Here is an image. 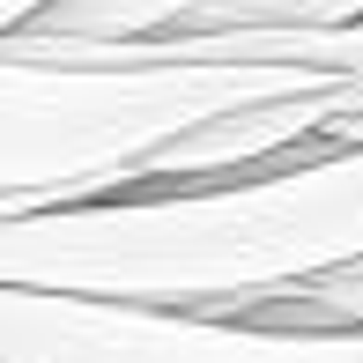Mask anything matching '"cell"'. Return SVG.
<instances>
[{"label":"cell","mask_w":363,"mask_h":363,"mask_svg":"<svg viewBox=\"0 0 363 363\" xmlns=\"http://www.w3.org/2000/svg\"><path fill=\"white\" fill-rule=\"evenodd\" d=\"M363 267V148L326 134L238 186L0 223V289L252 319Z\"/></svg>","instance_id":"6da1fadb"},{"label":"cell","mask_w":363,"mask_h":363,"mask_svg":"<svg viewBox=\"0 0 363 363\" xmlns=\"http://www.w3.org/2000/svg\"><path fill=\"white\" fill-rule=\"evenodd\" d=\"M341 89L304 67H23L0 60V223L104 208L186 134L252 104Z\"/></svg>","instance_id":"7a4b0ae2"},{"label":"cell","mask_w":363,"mask_h":363,"mask_svg":"<svg viewBox=\"0 0 363 363\" xmlns=\"http://www.w3.org/2000/svg\"><path fill=\"white\" fill-rule=\"evenodd\" d=\"M0 363H363V334H274L201 311L0 289Z\"/></svg>","instance_id":"3957f363"},{"label":"cell","mask_w":363,"mask_h":363,"mask_svg":"<svg viewBox=\"0 0 363 363\" xmlns=\"http://www.w3.org/2000/svg\"><path fill=\"white\" fill-rule=\"evenodd\" d=\"M238 326H274V334H363V267L334 274V282H311L282 296V304H259Z\"/></svg>","instance_id":"277c9868"}]
</instances>
